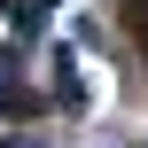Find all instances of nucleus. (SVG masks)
Segmentation results:
<instances>
[{"mask_svg":"<svg viewBox=\"0 0 148 148\" xmlns=\"http://www.w3.org/2000/svg\"><path fill=\"white\" fill-rule=\"evenodd\" d=\"M55 94H62V109H86V86H78V70H70L62 47H55Z\"/></svg>","mask_w":148,"mask_h":148,"instance_id":"nucleus-1","label":"nucleus"},{"mask_svg":"<svg viewBox=\"0 0 148 148\" xmlns=\"http://www.w3.org/2000/svg\"><path fill=\"white\" fill-rule=\"evenodd\" d=\"M55 8H62V0H23V8H16V23H23V31H39V23L55 16Z\"/></svg>","mask_w":148,"mask_h":148,"instance_id":"nucleus-2","label":"nucleus"},{"mask_svg":"<svg viewBox=\"0 0 148 148\" xmlns=\"http://www.w3.org/2000/svg\"><path fill=\"white\" fill-rule=\"evenodd\" d=\"M133 23H140V47H148V0H133Z\"/></svg>","mask_w":148,"mask_h":148,"instance_id":"nucleus-3","label":"nucleus"}]
</instances>
